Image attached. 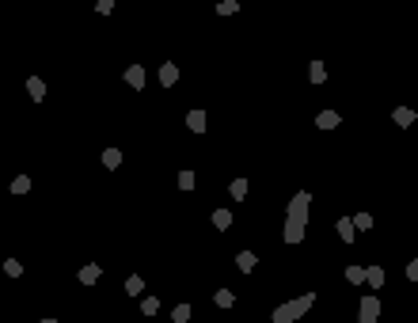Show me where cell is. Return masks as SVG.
Wrapping results in <instances>:
<instances>
[{
  "label": "cell",
  "mask_w": 418,
  "mask_h": 323,
  "mask_svg": "<svg viewBox=\"0 0 418 323\" xmlns=\"http://www.w3.org/2000/svg\"><path fill=\"white\" fill-rule=\"evenodd\" d=\"M308 205H312V194H293L289 202V213H285V243H300L304 240V228H308Z\"/></svg>",
  "instance_id": "1"
},
{
  "label": "cell",
  "mask_w": 418,
  "mask_h": 323,
  "mask_svg": "<svg viewBox=\"0 0 418 323\" xmlns=\"http://www.w3.org/2000/svg\"><path fill=\"white\" fill-rule=\"evenodd\" d=\"M312 304H316V297H312V293H304V297H297V300H285V304H278L270 319H274V323H297Z\"/></svg>",
  "instance_id": "2"
},
{
  "label": "cell",
  "mask_w": 418,
  "mask_h": 323,
  "mask_svg": "<svg viewBox=\"0 0 418 323\" xmlns=\"http://www.w3.org/2000/svg\"><path fill=\"white\" fill-rule=\"evenodd\" d=\"M376 316H380V300H376V297H365L361 300V323H380Z\"/></svg>",
  "instance_id": "3"
},
{
  "label": "cell",
  "mask_w": 418,
  "mask_h": 323,
  "mask_svg": "<svg viewBox=\"0 0 418 323\" xmlns=\"http://www.w3.org/2000/svg\"><path fill=\"white\" fill-rule=\"evenodd\" d=\"M354 232H357L354 217H342V221H338V240H342V243H354Z\"/></svg>",
  "instance_id": "4"
},
{
  "label": "cell",
  "mask_w": 418,
  "mask_h": 323,
  "mask_svg": "<svg viewBox=\"0 0 418 323\" xmlns=\"http://www.w3.org/2000/svg\"><path fill=\"white\" fill-rule=\"evenodd\" d=\"M125 84H130V87H144V68L141 65H130V68H125Z\"/></svg>",
  "instance_id": "5"
},
{
  "label": "cell",
  "mask_w": 418,
  "mask_h": 323,
  "mask_svg": "<svg viewBox=\"0 0 418 323\" xmlns=\"http://www.w3.org/2000/svg\"><path fill=\"white\" fill-rule=\"evenodd\" d=\"M316 125H319V130H335V125H338V114L335 111H319L316 114Z\"/></svg>",
  "instance_id": "6"
},
{
  "label": "cell",
  "mask_w": 418,
  "mask_h": 323,
  "mask_svg": "<svg viewBox=\"0 0 418 323\" xmlns=\"http://www.w3.org/2000/svg\"><path fill=\"white\" fill-rule=\"evenodd\" d=\"M255 262H259V259H255V251H240V255H236V266L244 270V274L255 270Z\"/></svg>",
  "instance_id": "7"
},
{
  "label": "cell",
  "mask_w": 418,
  "mask_h": 323,
  "mask_svg": "<svg viewBox=\"0 0 418 323\" xmlns=\"http://www.w3.org/2000/svg\"><path fill=\"white\" fill-rule=\"evenodd\" d=\"M95 281H99V266H95V262H87V266L80 270V285H95Z\"/></svg>",
  "instance_id": "8"
},
{
  "label": "cell",
  "mask_w": 418,
  "mask_h": 323,
  "mask_svg": "<svg viewBox=\"0 0 418 323\" xmlns=\"http://www.w3.org/2000/svg\"><path fill=\"white\" fill-rule=\"evenodd\" d=\"M308 80H312V84H323V80H327L323 61H312V65H308Z\"/></svg>",
  "instance_id": "9"
},
{
  "label": "cell",
  "mask_w": 418,
  "mask_h": 323,
  "mask_svg": "<svg viewBox=\"0 0 418 323\" xmlns=\"http://www.w3.org/2000/svg\"><path fill=\"white\" fill-rule=\"evenodd\" d=\"M187 125H190L194 133H202V130H206V111H190L187 114Z\"/></svg>",
  "instance_id": "10"
},
{
  "label": "cell",
  "mask_w": 418,
  "mask_h": 323,
  "mask_svg": "<svg viewBox=\"0 0 418 323\" xmlns=\"http://www.w3.org/2000/svg\"><path fill=\"white\" fill-rule=\"evenodd\" d=\"M175 80H179V68H175V65L168 61V65H163V68H160V84H163V87H171Z\"/></svg>",
  "instance_id": "11"
},
{
  "label": "cell",
  "mask_w": 418,
  "mask_h": 323,
  "mask_svg": "<svg viewBox=\"0 0 418 323\" xmlns=\"http://www.w3.org/2000/svg\"><path fill=\"white\" fill-rule=\"evenodd\" d=\"M365 281H369L373 289H380V285H384V270H380V266H369V270H365Z\"/></svg>",
  "instance_id": "12"
},
{
  "label": "cell",
  "mask_w": 418,
  "mask_h": 323,
  "mask_svg": "<svg viewBox=\"0 0 418 323\" xmlns=\"http://www.w3.org/2000/svg\"><path fill=\"white\" fill-rule=\"evenodd\" d=\"M228 190H232V198H236V202H244L247 198V179H232Z\"/></svg>",
  "instance_id": "13"
},
{
  "label": "cell",
  "mask_w": 418,
  "mask_h": 323,
  "mask_svg": "<svg viewBox=\"0 0 418 323\" xmlns=\"http://www.w3.org/2000/svg\"><path fill=\"white\" fill-rule=\"evenodd\" d=\"M213 300H217L221 308H232V304H236V293H232V289H217V297H213Z\"/></svg>",
  "instance_id": "14"
},
{
  "label": "cell",
  "mask_w": 418,
  "mask_h": 323,
  "mask_svg": "<svg viewBox=\"0 0 418 323\" xmlns=\"http://www.w3.org/2000/svg\"><path fill=\"white\" fill-rule=\"evenodd\" d=\"M27 92H31V99H42V95H46V84L38 80V76H31V80H27Z\"/></svg>",
  "instance_id": "15"
},
{
  "label": "cell",
  "mask_w": 418,
  "mask_h": 323,
  "mask_svg": "<svg viewBox=\"0 0 418 323\" xmlns=\"http://www.w3.org/2000/svg\"><path fill=\"white\" fill-rule=\"evenodd\" d=\"M213 224H217L221 232H225V228H232V213H228V209H217V213H213Z\"/></svg>",
  "instance_id": "16"
},
{
  "label": "cell",
  "mask_w": 418,
  "mask_h": 323,
  "mask_svg": "<svg viewBox=\"0 0 418 323\" xmlns=\"http://www.w3.org/2000/svg\"><path fill=\"white\" fill-rule=\"evenodd\" d=\"M103 164H106V168L114 171V168L122 164V152H118V149H106V152H103Z\"/></svg>",
  "instance_id": "17"
},
{
  "label": "cell",
  "mask_w": 418,
  "mask_h": 323,
  "mask_svg": "<svg viewBox=\"0 0 418 323\" xmlns=\"http://www.w3.org/2000/svg\"><path fill=\"white\" fill-rule=\"evenodd\" d=\"M346 281L361 285V281H365V266H346Z\"/></svg>",
  "instance_id": "18"
},
{
  "label": "cell",
  "mask_w": 418,
  "mask_h": 323,
  "mask_svg": "<svg viewBox=\"0 0 418 323\" xmlns=\"http://www.w3.org/2000/svg\"><path fill=\"white\" fill-rule=\"evenodd\" d=\"M171 319H175V323H190V304H175Z\"/></svg>",
  "instance_id": "19"
},
{
  "label": "cell",
  "mask_w": 418,
  "mask_h": 323,
  "mask_svg": "<svg viewBox=\"0 0 418 323\" xmlns=\"http://www.w3.org/2000/svg\"><path fill=\"white\" fill-rule=\"evenodd\" d=\"M236 12H240L236 0H221V4H217V15H236Z\"/></svg>",
  "instance_id": "20"
},
{
  "label": "cell",
  "mask_w": 418,
  "mask_h": 323,
  "mask_svg": "<svg viewBox=\"0 0 418 323\" xmlns=\"http://www.w3.org/2000/svg\"><path fill=\"white\" fill-rule=\"evenodd\" d=\"M141 289H144V281L137 278V274H133V278L125 281V293H130V297H141Z\"/></svg>",
  "instance_id": "21"
},
{
  "label": "cell",
  "mask_w": 418,
  "mask_h": 323,
  "mask_svg": "<svg viewBox=\"0 0 418 323\" xmlns=\"http://www.w3.org/2000/svg\"><path fill=\"white\" fill-rule=\"evenodd\" d=\"M395 122H399V125H411L414 122V111H411V106H399V111H395Z\"/></svg>",
  "instance_id": "22"
},
{
  "label": "cell",
  "mask_w": 418,
  "mask_h": 323,
  "mask_svg": "<svg viewBox=\"0 0 418 323\" xmlns=\"http://www.w3.org/2000/svg\"><path fill=\"white\" fill-rule=\"evenodd\" d=\"M31 190V179H27V175H19V179L12 183V194H27Z\"/></svg>",
  "instance_id": "23"
},
{
  "label": "cell",
  "mask_w": 418,
  "mask_h": 323,
  "mask_svg": "<svg viewBox=\"0 0 418 323\" xmlns=\"http://www.w3.org/2000/svg\"><path fill=\"white\" fill-rule=\"evenodd\" d=\"M354 224H357V232H369V228H373V217H369V213H357Z\"/></svg>",
  "instance_id": "24"
},
{
  "label": "cell",
  "mask_w": 418,
  "mask_h": 323,
  "mask_svg": "<svg viewBox=\"0 0 418 323\" xmlns=\"http://www.w3.org/2000/svg\"><path fill=\"white\" fill-rule=\"evenodd\" d=\"M114 4H118V0H99V4H95V12H99V15H111Z\"/></svg>",
  "instance_id": "25"
},
{
  "label": "cell",
  "mask_w": 418,
  "mask_h": 323,
  "mask_svg": "<svg viewBox=\"0 0 418 323\" xmlns=\"http://www.w3.org/2000/svg\"><path fill=\"white\" fill-rule=\"evenodd\" d=\"M141 308H144V316H156V312H160V300H156V297H149Z\"/></svg>",
  "instance_id": "26"
},
{
  "label": "cell",
  "mask_w": 418,
  "mask_h": 323,
  "mask_svg": "<svg viewBox=\"0 0 418 323\" xmlns=\"http://www.w3.org/2000/svg\"><path fill=\"white\" fill-rule=\"evenodd\" d=\"M194 187V171H183L179 175V190H190Z\"/></svg>",
  "instance_id": "27"
},
{
  "label": "cell",
  "mask_w": 418,
  "mask_h": 323,
  "mask_svg": "<svg viewBox=\"0 0 418 323\" xmlns=\"http://www.w3.org/2000/svg\"><path fill=\"white\" fill-rule=\"evenodd\" d=\"M4 270H8V274H12V278H19V274H23V266H19V262H15V259H8V262H4Z\"/></svg>",
  "instance_id": "28"
},
{
  "label": "cell",
  "mask_w": 418,
  "mask_h": 323,
  "mask_svg": "<svg viewBox=\"0 0 418 323\" xmlns=\"http://www.w3.org/2000/svg\"><path fill=\"white\" fill-rule=\"evenodd\" d=\"M407 278L418 281V259H414V262H407Z\"/></svg>",
  "instance_id": "29"
},
{
  "label": "cell",
  "mask_w": 418,
  "mask_h": 323,
  "mask_svg": "<svg viewBox=\"0 0 418 323\" xmlns=\"http://www.w3.org/2000/svg\"><path fill=\"white\" fill-rule=\"evenodd\" d=\"M42 323H57V319H42Z\"/></svg>",
  "instance_id": "30"
}]
</instances>
